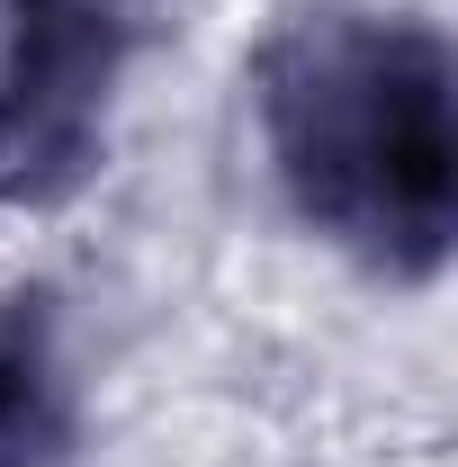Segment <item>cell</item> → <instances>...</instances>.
<instances>
[{"label": "cell", "mask_w": 458, "mask_h": 467, "mask_svg": "<svg viewBox=\"0 0 458 467\" xmlns=\"http://www.w3.org/2000/svg\"><path fill=\"white\" fill-rule=\"evenodd\" d=\"M0 467H90V368L55 279L0 288Z\"/></svg>", "instance_id": "cell-3"}, {"label": "cell", "mask_w": 458, "mask_h": 467, "mask_svg": "<svg viewBox=\"0 0 458 467\" xmlns=\"http://www.w3.org/2000/svg\"><path fill=\"white\" fill-rule=\"evenodd\" d=\"M144 0H0V216L46 225L117 162Z\"/></svg>", "instance_id": "cell-2"}, {"label": "cell", "mask_w": 458, "mask_h": 467, "mask_svg": "<svg viewBox=\"0 0 458 467\" xmlns=\"http://www.w3.org/2000/svg\"><path fill=\"white\" fill-rule=\"evenodd\" d=\"M243 109L287 225L387 296L458 252V55L404 0H297L243 63Z\"/></svg>", "instance_id": "cell-1"}]
</instances>
